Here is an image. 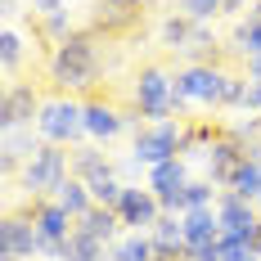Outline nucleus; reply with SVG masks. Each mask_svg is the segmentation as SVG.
I'll use <instances>...</instances> for the list:
<instances>
[{
    "label": "nucleus",
    "mask_w": 261,
    "mask_h": 261,
    "mask_svg": "<svg viewBox=\"0 0 261 261\" xmlns=\"http://www.w3.org/2000/svg\"><path fill=\"white\" fill-rule=\"evenodd\" d=\"M99 68H104V54H99V36H95L90 27H77V32L50 54V81L59 86V95L90 90V86L99 81Z\"/></svg>",
    "instance_id": "1"
},
{
    "label": "nucleus",
    "mask_w": 261,
    "mask_h": 261,
    "mask_svg": "<svg viewBox=\"0 0 261 261\" xmlns=\"http://www.w3.org/2000/svg\"><path fill=\"white\" fill-rule=\"evenodd\" d=\"M126 108L135 117H144V122H171V113H176V77L162 63H144L130 77V104Z\"/></svg>",
    "instance_id": "2"
},
{
    "label": "nucleus",
    "mask_w": 261,
    "mask_h": 261,
    "mask_svg": "<svg viewBox=\"0 0 261 261\" xmlns=\"http://www.w3.org/2000/svg\"><path fill=\"white\" fill-rule=\"evenodd\" d=\"M189 153V117H176V122H144L130 140V162H144V167H158V162H171V158Z\"/></svg>",
    "instance_id": "3"
},
{
    "label": "nucleus",
    "mask_w": 261,
    "mask_h": 261,
    "mask_svg": "<svg viewBox=\"0 0 261 261\" xmlns=\"http://www.w3.org/2000/svg\"><path fill=\"white\" fill-rule=\"evenodd\" d=\"M225 77H230V68H221V63H189V68H180L176 72V117H185L194 104L216 108L221 90H225Z\"/></svg>",
    "instance_id": "4"
},
{
    "label": "nucleus",
    "mask_w": 261,
    "mask_h": 261,
    "mask_svg": "<svg viewBox=\"0 0 261 261\" xmlns=\"http://www.w3.org/2000/svg\"><path fill=\"white\" fill-rule=\"evenodd\" d=\"M68 176H72V149H63V144H41V149L23 162V194L27 198H50Z\"/></svg>",
    "instance_id": "5"
},
{
    "label": "nucleus",
    "mask_w": 261,
    "mask_h": 261,
    "mask_svg": "<svg viewBox=\"0 0 261 261\" xmlns=\"http://www.w3.org/2000/svg\"><path fill=\"white\" fill-rule=\"evenodd\" d=\"M36 130H41L45 144H63V149L77 144L86 135V104L72 99V95H50L41 117H36Z\"/></svg>",
    "instance_id": "6"
},
{
    "label": "nucleus",
    "mask_w": 261,
    "mask_h": 261,
    "mask_svg": "<svg viewBox=\"0 0 261 261\" xmlns=\"http://www.w3.org/2000/svg\"><path fill=\"white\" fill-rule=\"evenodd\" d=\"M0 257H45V239H41V230H36V216H32V207H9L5 212V225H0Z\"/></svg>",
    "instance_id": "7"
},
{
    "label": "nucleus",
    "mask_w": 261,
    "mask_h": 261,
    "mask_svg": "<svg viewBox=\"0 0 261 261\" xmlns=\"http://www.w3.org/2000/svg\"><path fill=\"white\" fill-rule=\"evenodd\" d=\"M162 216H167V207H162V198H158L149 185L144 189L140 185H126V194L117 203V221L126 225V234H149Z\"/></svg>",
    "instance_id": "8"
},
{
    "label": "nucleus",
    "mask_w": 261,
    "mask_h": 261,
    "mask_svg": "<svg viewBox=\"0 0 261 261\" xmlns=\"http://www.w3.org/2000/svg\"><path fill=\"white\" fill-rule=\"evenodd\" d=\"M144 18V0H95V18H90V32L104 36V41H117V36H130Z\"/></svg>",
    "instance_id": "9"
},
{
    "label": "nucleus",
    "mask_w": 261,
    "mask_h": 261,
    "mask_svg": "<svg viewBox=\"0 0 261 261\" xmlns=\"http://www.w3.org/2000/svg\"><path fill=\"white\" fill-rule=\"evenodd\" d=\"M45 108V95L32 86V81H9L5 86V104H0V126L14 130V126H36Z\"/></svg>",
    "instance_id": "10"
},
{
    "label": "nucleus",
    "mask_w": 261,
    "mask_h": 261,
    "mask_svg": "<svg viewBox=\"0 0 261 261\" xmlns=\"http://www.w3.org/2000/svg\"><path fill=\"white\" fill-rule=\"evenodd\" d=\"M216 216H221V230H230V234H248V239H252V230L261 225L257 203L243 198V194H234V189H221V194H216Z\"/></svg>",
    "instance_id": "11"
},
{
    "label": "nucleus",
    "mask_w": 261,
    "mask_h": 261,
    "mask_svg": "<svg viewBox=\"0 0 261 261\" xmlns=\"http://www.w3.org/2000/svg\"><path fill=\"white\" fill-rule=\"evenodd\" d=\"M185 185H189V167H185V158H171V162L149 167V189L162 198V207H171V203L180 198Z\"/></svg>",
    "instance_id": "12"
},
{
    "label": "nucleus",
    "mask_w": 261,
    "mask_h": 261,
    "mask_svg": "<svg viewBox=\"0 0 261 261\" xmlns=\"http://www.w3.org/2000/svg\"><path fill=\"white\" fill-rule=\"evenodd\" d=\"M117 167H113V158L104 153V149H72V176L86 185L104 180V176H113Z\"/></svg>",
    "instance_id": "13"
},
{
    "label": "nucleus",
    "mask_w": 261,
    "mask_h": 261,
    "mask_svg": "<svg viewBox=\"0 0 261 261\" xmlns=\"http://www.w3.org/2000/svg\"><path fill=\"white\" fill-rule=\"evenodd\" d=\"M50 198L59 203V207H68V212H72V221H81L86 212L95 207V194H90V185L77 180V176H68V180H63V185H59V189L50 194Z\"/></svg>",
    "instance_id": "14"
},
{
    "label": "nucleus",
    "mask_w": 261,
    "mask_h": 261,
    "mask_svg": "<svg viewBox=\"0 0 261 261\" xmlns=\"http://www.w3.org/2000/svg\"><path fill=\"white\" fill-rule=\"evenodd\" d=\"M185 239L189 243H216L221 239V216H216V207H198V212H185ZM185 243V248H189Z\"/></svg>",
    "instance_id": "15"
},
{
    "label": "nucleus",
    "mask_w": 261,
    "mask_h": 261,
    "mask_svg": "<svg viewBox=\"0 0 261 261\" xmlns=\"http://www.w3.org/2000/svg\"><path fill=\"white\" fill-rule=\"evenodd\" d=\"M77 225H81V230H86V234L104 239L108 248H113V243L122 239V234H117V230H122V221H117V212H113V207H99V203H95V207L86 212V216H81Z\"/></svg>",
    "instance_id": "16"
},
{
    "label": "nucleus",
    "mask_w": 261,
    "mask_h": 261,
    "mask_svg": "<svg viewBox=\"0 0 261 261\" xmlns=\"http://www.w3.org/2000/svg\"><path fill=\"white\" fill-rule=\"evenodd\" d=\"M149 239H153L158 252H185V243H189V239H185V221L176 212H167L153 230H149Z\"/></svg>",
    "instance_id": "17"
},
{
    "label": "nucleus",
    "mask_w": 261,
    "mask_h": 261,
    "mask_svg": "<svg viewBox=\"0 0 261 261\" xmlns=\"http://www.w3.org/2000/svg\"><path fill=\"white\" fill-rule=\"evenodd\" d=\"M216 194H221V189H212V180H189L180 189V198H176L167 212L185 216V212H198V207H216Z\"/></svg>",
    "instance_id": "18"
},
{
    "label": "nucleus",
    "mask_w": 261,
    "mask_h": 261,
    "mask_svg": "<svg viewBox=\"0 0 261 261\" xmlns=\"http://www.w3.org/2000/svg\"><path fill=\"white\" fill-rule=\"evenodd\" d=\"M108 261H158V248L149 234H122L108 248Z\"/></svg>",
    "instance_id": "19"
},
{
    "label": "nucleus",
    "mask_w": 261,
    "mask_h": 261,
    "mask_svg": "<svg viewBox=\"0 0 261 261\" xmlns=\"http://www.w3.org/2000/svg\"><path fill=\"white\" fill-rule=\"evenodd\" d=\"M63 261H108V243L95 234H86V230H72V239H68V248H63Z\"/></svg>",
    "instance_id": "20"
},
{
    "label": "nucleus",
    "mask_w": 261,
    "mask_h": 261,
    "mask_svg": "<svg viewBox=\"0 0 261 261\" xmlns=\"http://www.w3.org/2000/svg\"><path fill=\"white\" fill-rule=\"evenodd\" d=\"M230 50L243 54V59L261 54V9H252V14H248V18L234 27V36H230Z\"/></svg>",
    "instance_id": "21"
},
{
    "label": "nucleus",
    "mask_w": 261,
    "mask_h": 261,
    "mask_svg": "<svg viewBox=\"0 0 261 261\" xmlns=\"http://www.w3.org/2000/svg\"><path fill=\"white\" fill-rule=\"evenodd\" d=\"M230 189L257 203V198H261V162H252V158H248V162L239 167V176H234V185H230Z\"/></svg>",
    "instance_id": "22"
},
{
    "label": "nucleus",
    "mask_w": 261,
    "mask_h": 261,
    "mask_svg": "<svg viewBox=\"0 0 261 261\" xmlns=\"http://www.w3.org/2000/svg\"><path fill=\"white\" fill-rule=\"evenodd\" d=\"M0 63H5L9 77L18 72V63H23V36H18V27H5V36H0Z\"/></svg>",
    "instance_id": "23"
},
{
    "label": "nucleus",
    "mask_w": 261,
    "mask_h": 261,
    "mask_svg": "<svg viewBox=\"0 0 261 261\" xmlns=\"http://www.w3.org/2000/svg\"><path fill=\"white\" fill-rule=\"evenodd\" d=\"M180 14H189L194 23H212L216 14H225V0H180Z\"/></svg>",
    "instance_id": "24"
},
{
    "label": "nucleus",
    "mask_w": 261,
    "mask_h": 261,
    "mask_svg": "<svg viewBox=\"0 0 261 261\" xmlns=\"http://www.w3.org/2000/svg\"><path fill=\"white\" fill-rule=\"evenodd\" d=\"M185 257L189 261H221V243H189Z\"/></svg>",
    "instance_id": "25"
},
{
    "label": "nucleus",
    "mask_w": 261,
    "mask_h": 261,
    "mask_svg": "<svg viewBox=\"0 0 261 261\" xmlns=\"http://www.w3.org/2000/svg\"><path fill=\"white\" fill-rule=\"evenodd\" d=\"M32 5V14L36 18H45V14H59V9H68V0H27Z\"/></svg>",
    "instance_id": "26"
},
{
    "label": "nucleus",
    "mask_w": 261,
    "mask_h": 261,
    "mask_svg": "<svg viewBox=\"0 0 261 261\" xmlns=\"http://www.w3.org/2000/svg\"><path fill=\"white\" fill-rule=\"evenodd\" d=\"M243 72L252 81H261V54H252V59H243Z\"/></svg>",
    "instance_id": "27"
},
{
    "label": "nucleus",
    "mask_w": 261,
    "mask_h": 261,
    "mask_svg": "<svg viewBox=\"0 0 261 261\" xmlns=\"http://www.w3.org/2000/svg\"><path fill=\"white\" fill-rule=\"evenodd\" d=\"M243 5H248V0H225V14L234 18V14H243Z\"/></svg>",
    "instance_id": "28"
},
{
    "label": "nucleus",
    "mask_w": 261,
    "mask_h": 261,
    "mask_svg": "<svg viewBox=\"0 0 261 261\" xmlns=\"http://www.w3.org/2000/svg\"><path fill=\"white\" fill-rule=\"evenodd\" d=\"M252 257L261 261V225H257V230H252Z\"/></svg>",
    "instance_id": "29"
},
{
    "label": "nucleus",
    "mask_w": 261,
    "mask_h": 261,
    "mask_svg": "<svg viewBox=\"0 0 261 261\" xmlns=\"http://www.w3.org/2000/svg\"><path fill=\"white\" fill-rule=\"evenodd\" d=\"M158 261H189L185 252H158Z\"/></svg>",
    "instance_id": "30"
},
{
    "label": "nucleus",
    "mask_w": 261,
    "mask_h": 261,
    "mask_svg": "<svg viewBox=\"0 0 261 261\" xmlns=\"http://www.w3.org/2000/svg\"><path fill=\"white\" fill-rule=\"evenodd\" d=\"M5 261H23V257H5Z\"/></svg>",
    "instance_id": "31"
},
{
    "label": "nucleus",
    "mask_w": 261,
    "mask_h": 261,
    "mask_svg": "<svg viewBox=\"0 0 261 261\" xmlns=\"http://www.w3.org/2000/svg\"><path fill=\"white\" fill-rule=\"evenodd\" d=\"M257 207H261V198H257Z\"/></svg>",
    "instance_id": "32"
},
{
    "label": "nucleus",
    "mask_w": 261,
    "mask_h": 261,
    "mask_svg": "<svg viewBox=\"0 0 261 261\" xmlns=\"http://www.w3.org/2000/svg\"><path fill=\"white\" fill-rule=\"evenodd\" d=\"M252 261H257V257H252Z\"/></svg>",
    "instance_id": "33"
},
{
    "label": "nucleus",
    "mask_w": 261,
    "mask_h": 261,
    "mask_svg": "<svg viewBox=\"0 0 261 261\" xmlns=\"http://www.w3.org/2000/svg\"><path fill=\"white\" fill-rule=\"evenodd\" d=\"M257 5H261V0H257Z\"/></svg>",
    "instance_id": "34"
}]
</instances>
